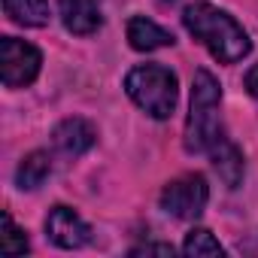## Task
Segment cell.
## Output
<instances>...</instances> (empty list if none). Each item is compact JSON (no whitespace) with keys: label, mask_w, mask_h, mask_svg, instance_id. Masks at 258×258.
Listing matches in <instances>:
<instances>
[{"label":"cell","mask_w":258,"mask_h":258,"mask_svg":"<svg viewBox=\"0 0 258 258\" xmlns=\"http://www.w3.org/2000/svg\"><path fill=\"white\" fill-rule=\"evenodd\" d=\"M222 85L210 70H198L191 79V109L185 118V149L188 152H210L225 134L219 118Z\"/></svg>","instance_id":"cell-2"},{"label":"cell","mask_w":258,"mask_h":258,"mask_svg":"<svg viewBox=\"0 0 258 258\" xmlns=\"http://www.w3.org/2000/svg\"><path fill=\"white\" fill-rule=\"evenodd\" d=\"M210 158H213V167H216L219 179H222L228 188H237V185L243 182L246 164H243V152L237 149V143H231L228 137H222V140L210 149Z\"/></svg>","instance_id":"cell-10"},{"label":"cell","mask_w":258,"mask_h":258,"mask_svg":"<svg viewBox=\"0 0 258 258\" xmlns=\"http://www.w3.org/2000/svg\"><path fill=\"white\" fill-rule=\"evenodd\" d=\"M207 201H210V185L201 173H185V176L167 182L161 191V210L182 222L198 219L204 213Z\"/></svg>","instance_id":"cell-4"},{"label":"cell","mask_w":258,"mask_h":258,"mask_svg":"<svg viewBox=\"0 0 258 258\" xmlns=\"http://www.w3.org/2000/svg\"><path fill=\"white\" fill-rule=\"evenodd\" d=\"M127 43H131V49L137 52H155V49H167L173 46V34L164 31L161 25H155L152 19L146 16H134L131 22H127Z\"/></svg>","instance_id":"cell-9"},{"label":"cell","mask_w":258,"mask_h":258,"mask_svg":"<svg viewBox=\"0 0 258 258\" xmlns=\"http://www.w3.org/2000/svg\"><path fill=\"white\" fill-rule=\"evenodd\" d=\"M58 16L64 28L76 37H91L103 25V16L94 0H58Z\"/></svg>","instance_id":"cell-8"},{"label":"cell","mask_w":258,"mask_h":258,"mask_svg":"<svg viewBox=\"0 0 258 258\" xmlns=\"http://www.w3.org/2000/svg\"><path fill=\"white\" fill-rule=\"evenodd\" d=\"M28 249H31L28 234L13 222L10 213H4V222H0V252H7V255H25Z\"/></svg>","instance_id":"cell-14"},{"label":"cell","mask_w":258,"mask_h":258,"mask_svg":"<svg viewBox=\"0 0 258 258\" xmlns=\"http://www.w3.org/2000/svg\"><path fill=\"white\" fill-rule=\"evenodd\" d=\"M4 10L16 25H25V28L49 25V4L46 0H4Z\"/></svg>","instance_id":"cell-12"},{"label":"cell","mask_w":258,"mask_h":258,"mask_svg":"<svg viewBox=\"0 0 258 258\" xmlns=\"http://www.w3.org/2000/svg\"><path fill=\"white\" fill-rule=\"evenodd\" d=\"M97 140V127L82 118V115H73V118H64L55 131H52V143L64 152V155H82L94 146Z\"/></svg>","instance_id":"cell-7"},{"label":"cell","mask_w":258,"mask_h":258,"mask_svg":"<svg viewBox=\"0 0 258 258\" xmlns=\"http://www.w3.org/2000/svg\"><path fill=\"white\" fill-rule=\"evenodd\" d=\"M49 173H52V158H49V152H31V155L22 158V164H19V170H16V185H19L22 191H34V188H40V185L46 182Z\"/></svg>","instance_id":"cell-11"},{"label":"cell","mask_w":258,"mask_h":258,"mask_svg":"<svg viewBox=\"0 0 258 258\" xmlns=\"http://www.w3.org/2000/svg\"><path fill=\"white\" fill-rule=\"evenodd\" d=\"M182 252H185L188 258H216V255H222L225 249L219 246V240H216L207 228H195V231H188V237H185V243H182Z\"/></svg>","instance_id":"cell-13"},{"label":"cell","mask_w":258,"mask_h":258,"mask_svg":"<svg viewBox=\"0 0 258 258\" xmlns=\"http://www.w3.org/2000/svg\"><path fill=\"white\" fill-rule=\"evenodd\" d=\"M243 82H246V91H249V94L258 100V64L246 70V79H243Z\"/></svg>","instance_id":"cell-16"},{"label":"cell","mask_w":258,"mask_h":258,"mask_svg":"<svg viewBox=\"0 0 258 258\" xmlns=\"http://www.w3.org/2000/svg\"><path fill=\"white\" fill-rule=\"evenodd\" d=\"M124 91L152 118H170L176 109V76L161 64H140L124 76Z\"/></svg>","instance_id":"cell-3"},{"label":"cell","mask_w":258,"mask_h":258,"mask_svg":"<svg viewBox=\"0 0 258 258\" xmlns=\"http://www.w3.org/2000/svg\"><path fill=\"white\" fill-rule=\"evenodd\" d=\"M46 234L61 249H79L91 240V228L70 207H52L46 216Z\"/></svg>","instance_id":"cell-6"},{"label":"cell","mask_w":258,"mask_h":258,"mask_svg":"<svg viewBox=\"0 0 258 258\" xmlns=\"http://www.w3.org/2000/svg\"><path fill=\"white\" fill-rule=\"evenodd\" d=\"M131 255H164V258H170L173 246L170 243H143V246H134Z\"/></svg>","instance_id":"cell-15"},{"label":"cell","mask_w":258,"mask_h":258,"mask_svg":"<svg viewBox=\"0 0 258 258\" xmlns=\"http://www.w3.org/2000/svg\"><path fill=\"white\" fill-rule=\"evenodd\" d=\"M158 4H176V0H158Z\"/></svg>","instance_id":"cell-17"},{"label":"cell","mask_w":258,"mask_h":258,"mask_svg":"<svg viewBox=\"0 0 258 258\" xmlns=\"http://www.w3.org/2000/svg\"><path fill=\"white\" fill-rule=\"evenodd\" d=\"M182 25L222 64H237V61H243L252 52V40L237 25V19L228 16L225 10L207 4V0H195V4L185 7Z\"/></svg>","instance_id":"cell-1"},{"label":"cell","mask_w":258,"mask_h":258,"mask_svg":"<svg viewBox=\"0 0 258 258\" xmlns=\"http://www.w3.org/2000/svg\"><path fill=\"white\" fill-rule=\"evenodd\" d=\"M43 67V55L37 46L16 40V37H4L0 40V73H4V85L7 88H25L40 76Z\"/></svg>","instance_id":"cell-5"}]
</instances>
